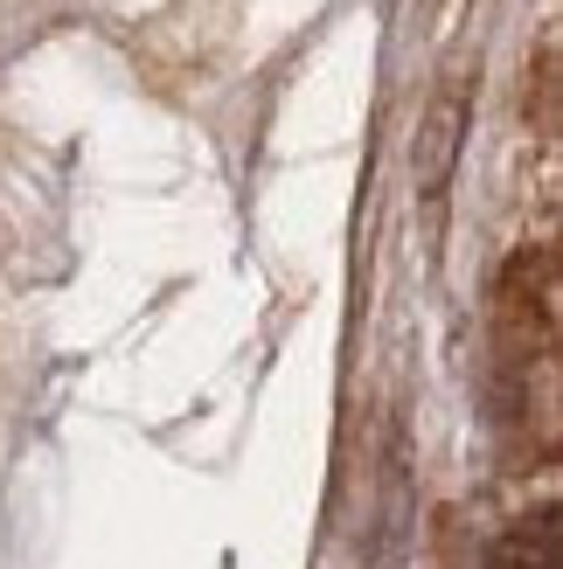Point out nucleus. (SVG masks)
Listing matches in <instances>:
<instances>
[{"label":"nucleus","mask_w":563,"mask_h":569,"mask_svg":"<svg viewBox=\"0 0 563 569\" xmlns=\"http://www.w3.org/2000/svg\"><path fill=\"white\" fill-rule=\"evenodd\" d=\"M501 320H508V333L550 340V327H556V264L543 250H522L508 264V278H501Z\"/></svg>","instance_id":"nucleus-1"},{"label":"nucleus","mask_w":563,"mask_h":569,"mask_svg":"<svg viewBox=\"0 0 563 569\" xmlns=\"http://www.w3.org/2000/svg\"><path fill=\"white\" fill-rule=\"evenodd\" d=\"M487 569H563V542H556V507H536L522 515L508 535L494 542Z\"/></svg>","instance_id":"nucleus-2"},{"label":"nucleus","mask_w":563,"mask_h":569,"mask_svg":"<svg viewBox=\"0 0 563 569\" xmlns=\"http://www.w3.org/2000/svg\"><path fill=\"white\" fill-rule=\"evenodd\" d=\"M453 139H460V104H438L432 126H425V153H417V181H438L445 160H453Z\"/></svg>","instance_id":"nucleus-3"}]
</instances>
